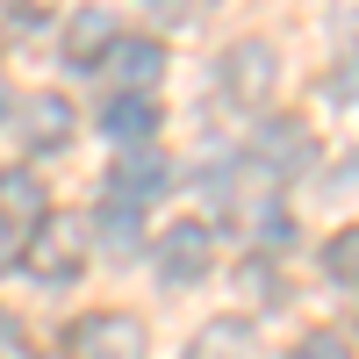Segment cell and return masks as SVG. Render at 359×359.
Segmentation results:
<instances>
[{
	"label": "cell",
	"instance_id": "6da1fadb",
	"mask_svg": "<svg viewBox=\"0 0 359 359\" xmlns=\"http://www.w3.org/2000/svg\"><path fill=\"white\" fill-rule=\"evenodd\" d=\"M86 245H94V223L72 216V208H43V216L29 223V266H36L43 280H72L86 266Z\"/></svg>",
	"mask_w": 359,
	"mask_h": 359
},
{
	"label": "cell",
	"instance_id": "7a4b0ae2",
	"mask_svg": "<svg viewBox=\"0 0 359 359\" xmlns=\"http://www.w3.org/2000/svg\"><path fill=\"white\" fill-rule=\"evenodd\" d=\"M151 259H158V273H165L172 287H194L208 266H216V237H208L201 223H172L158 245H151Z\"/></svg>",
	"mask_w": 359,
	"mask_h": 359
},
{
	"label": "cell",
	"instance_id": "3957f363",
	"mask_svg": "<svg viewBox=\"0 0 359 359\" xmlns=\"http://www.w3.org/2000/svg\"><path fill=\"white\" fill-rule=\"evenodd\" d=\"M72 352L79 359H144V323L123 316V309H101L72 331Z\"/></svg>",
	"mask_w": 359,
	"mask_h": 359
},
{
	"label": "cell",
	"instance_id": "277c9868",
	"mask_svg": "<svg viewBox=\"0 0 359 359\" xmlns=\"http://www.w3.org/2000/svg\"><path fill=\"white\" fill-rule=\"evenodd\" d=\"M252 158L273 172V180H294L309 165V123H294V115H280V123H266L259 144H252Z\"/></svg>",
	"mask_w": 359,
	"mask_h": 359
},
{
	"label": "cell",
	"instance_id": "5b68a950",
	"mask_svg": "<svg viewBox=\"0 0 359 359\" xmlns=\"http://www.w3.org/2000/svg\"><path fill=\"white\" fill-rule=\"evenodd\" d=\"M187 359H259V323L245 316H216V323H201Z\"/></svg>",
	"mask_w": 359,
	"mask_h": 359
},
{
	"label": "cell",
	"instance_id": "8992f818",
	"mask_svg": "<svg viewBox=\"0 0 359 359\" xmlns=\"http://www.w3.org/2000/svg\"><path fill=\"white\" fill-rule=\"evenodd\" d=\"M273 72H280V57H273V43H259V36H245L230 50V65H223V79H230L237 101H259L266 86H273Z\"/></svg>",
	"mask_w": 359,
	"mask_h": 359
},
{
	"label": "cell",
	"instance_id": "52a82bcc",
	"mask_svg": "<svg viewBox=\"0 0 359 359\" xmlns=\"http://www.w3.org/2000/svg\"><path fill=\"white\" fill-rule=\"evenodd\" d=\"M165 180H172V165H165V151H151V144H130V151L115 158V194L123 201H151Z\"/></svg>",
	"mask_w": 359,
	"mask_h": 359
},
{
	"label": "cell",
	"instance_id": "ba28073f",
	"mask_svg": "<svg viewBox=\"0 0 359 359\" xmlns=\"http://www.w3.org/2000/svg\"><path fill=\"white\" fill-rule=\"evenodd\" d=\"M101 130H108L115 144H151V137H158V101H151V94H115V101L101 108Z\"/></svg>",
	"mask_w": 359,
	"mask_h": 359
},
{
	"label": "cell",
	"instance_id": "9c48e42d",
	"mask_svg": "<svg viewBox=\"0 0 359 359\" xmlns=\"http://www.w3.org/2000/svg\"><path fill=\"white\" fill-rule=\"evenodd\" d=\"M22 137H29V151H57V144L72 137V101L65 94H29Z\"/></svg>",
	"mask_w": 359,
	"mask_h": 359
},
{
	"label": "cell",
	"instance_id": "30bf717a",
	"mask_svg": "<svg viewBox=\"0 0 359 359\" xmlns=\"http://www.w3.org/2000/svg\"><path fill=\"white\" fill-rule=\"evenodd\" d=\"M108 57H115V72H123L130 94H151V86L165 79V43H151V36H123Z\"/></svg>",
	"mask_w": 359,
	"mask_h": 359
},
{
	"label": "cell",
	"instance_id": "8fae6325",
	"mask_svg": "<svg viewBox=\"0 0 359 359\" xmlns=\"http://www.w3.org/2000/svg\"><path fill=\"white\" fill-rule=\"evenodd\" d=\"M115 50V15L108 8H79L72 29H65V57H79V65H94V57Z\"/></svg>",
	"mask_w": 359,
	"mask_h": 359
},
{
	"label": "cell",
	"instance_id": "7c38bea8",
	"mask_svg": "<svg viewBox=\"0 0 359 359\" xmlns=\"http://www.w3.org/2000/svg\"><path fill=\"white\" fill-rule=\"evenodd\" d=\"M0 208H8V223H15V230H22V216L36 223V216H43V187H36L29 172H0Z\"/></svg>",
	"mask_w": 359,
	"mask_h": 359
},
{
	"label": "cell",
	"instance_id": "4fadbf2b",
	"mask_svg": "<svg viewBox=\"0 0 359 359\" xmlns=\"http://www.w3.org/2000/svg\"><path fill=\"white\" fill-rule=\"evenodd\" d=\"M94 230L108 237L115 252H130V245H137V201H123V194H108V201H101V216H94Z\"/></svg>",
	"mask_w": 359,
	"mask_h": 359
},
{
	"label": "cell",
	"instance_id": "5bb4252c",
	"mask_svg": "<svg viewBox=\"0 0 359 359\" xmlns=\"http://www.w3.org/2000/svg\"><path fill=\"white\" fill-rule=\"evenodd\" d=\"M323 266H331L338 280H352V273H359V223H352V230H338L331 245H323Z\"/></svg>",
	"mask_w": 359,
	"mask_h": 359
},
{
	"label": "cell",
	"instance_id": "9a60e30c",
	"mask_svg": "<svg viewBox=\"0 0 359 359\" xmlns=\"http://www.w3.org/2000/svg\"><path fill=\"white\" fill-rule=\"evenodd\" d=\"M287 359H352V345H345L338 331H316V338H302V345H294Z\"/></svg>",
	"mask_w": 359,
	"mask_h": 359
},
{
	"label": "cell",
	"instance_id": "2e32d148",
	"mask_svg": "<svg viewBox=\"0 0 359 359\" xmlns=\"http://www.w3.org/2000/svg\"><path fill=\"white\" fill-rule=\"evenodd\" d=\"M331 94H338V101H359V57H345V65H338V79H331Z\"/></svg>",
	"mask_w": 359,
	"mask_h": 359
},
{
	"label": "cell",
	"instance_id": "e0dca14e",
	"mask_svg": "<svg viewBox=\"0 0 359 359\" xmlns=\"http://www.w3.org/2000/svg\"><path fill=\"white\" fill-rule=\"evenodd\" d=\"M15 259H22V230H15L8 216H0V273H8V266H15Z\"/></svg>",
	"mask_w": 359,
	"mask_h": 359
},
{
	"label": "cell",
	"instance_id": "ac0fdd59",
	"mask_svg": "<svg viewBox=\"0 0 359 359\" xmlns=\"http://www.w3.org/2000/svg\"><path fill=\"white\" fill-rule=\"evenodd\" d=\"M0 352H15V316L0 309Z\"/></svg>",
	"mask_w": 359,
	"mask_h": 359
},
{
	"label": "cell",
	"instance_id": "d6986e66",
	"mask_svg": "<svg viewBox=\"0 0 359 359\" xmlns=\"http://www.w3.org/2000/svg\"><path fill=\"white\" fill-rule=\"evenodd\" d=\"M0 115H8V86H0Z\"/></svg>",
	"mask_w": 359,
	"mask_h": 359
}]
</instances>
